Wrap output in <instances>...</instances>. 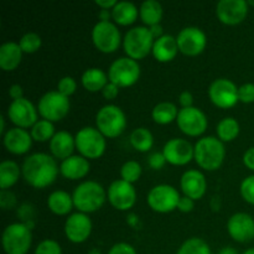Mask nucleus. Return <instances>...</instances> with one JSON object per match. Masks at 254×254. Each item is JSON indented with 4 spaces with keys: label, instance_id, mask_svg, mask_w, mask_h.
Here are the masks:
<instances>
[{
    "label": "nucleus",
    "instance_id": "obj_12",
    "mask_svg": "<svg viewBox=\"0 0 254 254\" xmlns=\"http://www.w3.org/2000/svg\"><path fill=\"white\" fill-rule=\"evenodd\" d=\"M208 96L212 103L220 108L227 109L235 106L238 99V88L227 78H218L211 83Z\"/></svg>",
    "mask_w": 254,
    "mask_h": 254
},
{
    "label": "nucleus",
    "instance_id": "obj_31",
    "mask_svg": "<svg viewBox=\"0 0 254 254\" xmlns=\"http://www.w3.org/2000/svg\"><path fill=\"white\" fill-rule=\"evenodd\" d=\"M20 176V169L15 161L4 160L0 164V188L1 190L11 188Z\"/></svg>",
    "mask_w": 254,
    "mask_h": 254
},
{
    "label": "nucleus",
    "instance_id": "obj_10",
    "mask_svg": "<svg viewBox=\"0 0 254 254\" xmlns=\"http://www.w3.org/2000/svg\"><path fill=\"white\" fill-rule=\"evenodd\" d=\"M92 40L99 51L112 54L121 45V32L118 27L109 21H99L92 30Z\"/></svg>",
    "mask_w": 254,
    "mask_h": 254
},
{
    "label": "nucleus",
    "instance_id": "obj_56",
    "mask_svg": "<svg viewBox=\"0 0 254 254\" xmlns=\"http://www.w3.org/2000/svg\"><path fill=\"white\" fill-rule=\"evenodd\" d=\"M0 123H1V127H0V134H2V133H4V129H5L4 117H0Z\"/></svg>",
    "mask_w": 254,
    "mask_h": 254
},
{
    "label": "nucleus",
    "instance_id": "obj_26",
    "mask_svg": "<svg viewBox=\"0 0 254 254\" xmlns=\"http://www.w3.org/2000/svg\"><path fill=\"white\" fill-rule=\"evenodd\" d=\"M22 50L16 42H5L0 46V67L4 71H12L21 62Z\"/></svg>",
    "mask_w": 254,
    "mask_h": 254
},
{
    "label": "nucleus",
    "instance_id": "obj_17",
    "mask_svg": "<svg viewBox=\"0 0 254 254\" xmlns=\"http://www.w3.org/2000/svg\"><path fill=\"white\" fill-rule=\"evenodd\" d=\"M248 2L245 0H221L216 6L218 20L226 25H237L246 19Z\"/></svg>",
    "mask_w": 254,
    "mask_h": 254
},
{
    "label": "nucleus",
    "instance_id": "obj_50",
    "mask_svg": "<svg viewBox=\"0 0 254 254\" xmlns=\"http://www.w3.org/2000/svg\"><path fill=\"white\" fill-rule=\"evenodd\" d=\"M9 96L11 97L14 101H16V99H20V98H24V97H22L21 86H20V84H12V86L9 88Z\"/></svg>",
    "mask_w": 254,
    "mask_h": 254
},
{
    "label": "nucleus",
    "instance_id": "obj_27",
    "mask_svg": "<svg viewBox=\"0 0 254 254\" xmlns=\"http://www.w3.org/2000/svg\"><path fill=\"white\" fill-rule=\"evenodd\" d=\"M47 206L55 215L64 216L71 212L73 207V200L66 191H55L47 198Z\"/></svg>",
    "mask_w": 254,
    "mask_h": 254
},
{
    "label": "nucleus",
    "instance_id": "obj_57",
    "mask_svg": "<svg viewBox=\"0 0 254 254\" xmlns=\"http://www.w3.org/2000/svg\"><path fill=\"white\" fill-rule=\"evenodd\" d=\"M243 254H254V248H250V250L246 251V252Z\"/></svg>",
    "mask_w": 254,
    "mask_h": 254
},
{
    "label": "nucleus",
    "instance_id": "obj_41",
    "mask_svg": "<svg viewBox=\"0 0 254 254\" xmlns=\"http://www.w3.org/2000/svg\"><path fill=\"white\" fill-rule=\"evenodd\" d=\"M76 88H77L76 81L69 76L64 77V78L60 79L59 84H57V89H59L60 93L64 94V96L66 97H69L71 94H73L74 91H76Z\"/></svg>",
    "mask_w": 254,
    "mask_h": 254
},
{
    "label": "nucleus",
    "instance_id": "obj_38",
    "mask_svg": "<svg viewBox=\"0 0 254 254\" xmlns=\"http://www.w3.org/2000/svg\"><path fill=\"white\" fill-rule=\"evenodd\" d=\"M20 47L22 52L26 54H34L41 47V37L35 32H27L20 40Z\"/></svg>",
    "mask_w": 254,
    "mask_h": 254
},
{
    "label": "nucleus",
    "instance_id": "obj_28",
    "mask_svg": "<svg viewBox=\"0 0 254 254\" xmlns=\"http://www.w3.org/2000/svg\"><path fill=\"white\" fill-rule=\"evenodd\" d=\"M112 17H113L117 24L127 26V25L133 24L136 20V17H138V9L130 1H119L112 9Z\"/></svg>",
    "mask_w": 254,
    "mask_h": 254
},
{
    "label": "nucleus",
    "instance_id": "obj_19",
    "mask_svg": "<svg viewBox=\"0 0 254 254\" xmlns=\"http://www.w3.org/2000/svg\"><path fill=\"white\" fill-rule=\"evenodd\" d=\"M92 221L86 213L77 212L69 216L64 225L66 237L73 243H83L91 236Z\"/></svg>",
    "mask_w": 254,
    "mask_h": 254
},
{
    "label": "nucleus",
    "instance_id": "obj_3",
    "mask_svg": "<svg viewBox=\"0 0 254 254\" xmlns=\"http://www.w3.org/2000/svg\"><path fill=\"white\" fill-rule=\"evenodd\" d=\"M226 150L223 143L215 136L200 139L195 145V160L202 169L208 171L217 170L223 163Z\"/></svg>",
    "mask_w": 254,
    "mask_h": 254
},
{
    "label": "nucleus",
    "instance_id": "obj_14",
    "mask_svg": "<svg viewBox=\"0 0 254 254\" xmlns=\"http://www.w3.org/2000/svg\"><path fill=\"white\" fill-rule=\"evenodd\" d=\"M108 200L114 208L119 211H127L135 203L136 192L133 184L124 180H116L109 185Z\"/></svg>",
    "mask_w": 254,
    "mask_h": 254
},
{
    "label": "nucleus",
    "instance_id": "obj_49",
    "mask_svg": "<svg viewBox=\"0 0 254 254\" xmlns=\"http://www.w3.org/2000/svg\"><path fill=\"white\" fill-rule=\"evenodd\" d=\"M243 163L251 170H254V146L250 148L243 155Z\"/></svg>",
    "mask_w": 254,
    "mask_h": 254
},
{
    "label": "nucleus",
    "instance_id": "obj_53",
    "mask_svg": "<svg viewBox=\"0 0 254 254\" xmlns=\"http://www.w3.org/2000/svg\"><path fill=\"white\" fill-rule=\"evenodd\" d=\"M109 17H111V14H109L108 10L102 9L101 11H99V19H101V21H108Z\"/></svg>",
    "mask_w": 254,
    "mask_h": 254
},
{
    "label": "nucleus",
    "instance_id": "obj_39",
    "mask_svg": "<svg viewBox=\"0 0 254 254\" xmlns=\"http://www.w3.org/2000/svg\"><path fill=\"white\" fill-rule=\"evenodd\" d=\"M35 254H62V250L56 241L45 240L37 246Z\"/></svg>",
    "mask_w": 254,
    "mask_h": 254
},
{
    "label": "nucleus",
    "instance_id": "obj_13",
    "mask_svg": "<svg viewBox=\"0 0 254 254\" xmlns=\"http://www.w3.org/2000/svg\"><path fill=\"white\" fill-rule=\"evenodd\" d=\"M176 122L181 131L190 136L201 135L207 128V118L205 113L195 107L181 109Z\"/></svg>",
    "mask_w": 254,
    "mask_h": 254
},
{
    "label": "nucleus",
    "instance_id": "obj_32",
    "mask_svg": "<svg viewBox=\"0 0 254 254\" xmlns=\"http://www.w3.org/2000/svg\"><path fill=\"white\" fill-rule=\"evenodd\" d=\"M151 116L158 124H169L178 119L179 112L174 103L163 102V103H159L154 107Z\"/></svg>",
    "mask_w": 254,
    "mask_h": 254
},
{
    "label": "nucleus",
    "instance_id": "obj_4",
    "mask_svg": "<svg viewBox=\"0 0 254 254\" xmlns=\"http://www.w3.org/2000/svg\"><path fill=\"white\" fill-rule=\"evenodd\" d=\"M155 39L151 35L150 29L136 26L129 30L124 37V51L130 59L141 60L153 51Z\"/></svg>",
    "mask_w": 254,
    "mask_h": 254
},
{
    "label": "nucleus",
    "instance_id": "obj_16",
    "mask_svg": "<svg viewBox=\"0 0 254 254\" xmlns=\"http://www.w3.org/2000/svg\"><path fill=\"white\" fill-rule=\"evenodd\" d=\"M10 121L19 128H30L37 123V111L26 98L12 101L7 109Z\"/></svg>",
    "mask_w": 254,
    "mask_h": 254
},
{
    "label": "nucleus",
    "instance_id": "obj_35",
    "mask_svg": "<svg viewBox=\"0 0 254 254\" xmlns=\"http://www.w3.org/2000/svg\"><path fill=\"white\" fill-rule=\"evenodd\" d=\"M55 134L56 133H55L54 124L45 119L37 121V123L31 128V136L36 141L51 140Z\"/></svg>",
    "mask_w": 254,
    "mask_h": 254
},
{
    "label": "nucleus",
    "instance_id": "obj_48",
    "mask_svg": "<svg viewBox=\"0 0 254 254\" xmlns=\"http://www.w3.org/2000/svg\"><path fill=\"white\" fill-rule=\"evenodd\" d=\"M179 102H180V104L183 106V108L192 107V102H193L192 94H191L189 91L183 92V93L180 94V97H179Z\"/></svg>",
    "mask_w": 254,
    "mask_h": 254
},
{
    "label": "nucleus",
    "instance_id": "obj_22",
    "mask_svg": "<svg viewBox=\"0 0 254 254\" xmlns=\"http://www.w3.org/2000/svg\"><path fill=\"white\" fill-rule=\"evenodd\" d=\"M32 136L27 133L25 129L11 128L5 133L4 135V145L7 151L15 154V155H21L27 153L31 148Z\"/></svg>",
    "mask_w": 254,
    "mask_h": 254
},
{
    "label": "nucleus",
    "instance_id": "obj_46",
    "mask_svg": "<svg viewBox=\"0 0 254 254\" xmlns=\"http://www.w3.org/2000/svg\"><path fill=\"white\" fill-rule=\"evenodd\" d=\"M102 92H103V96L106 99H114L117 98V96H118L119 87L116 86L114 83H112V82H109V83L104 87Z\"/></svg>",
    "mask_w": 254,
    "mask_h": 254
},
{
    "label": "nucleus",
    "instance_id": "obj_42",
    "mask_svg": "<svg viewBox=\"0 0 254 254\" xmlns=\"http://www.w3.org/2000/svg\"><path fill=\"white\" fill-rule=\"evenodd\" d=\"M238 99L243 103L254 102V84L246 83L238 88Z\"/></svg>",
    "mask_w": 254,
    "mask_h": 254
},
{
    "label": "nucleus",
    "instance_id": "obj_37",
    "mask_svg": "<svg viewBox=\"0 0 254 254\" xmlns=\"http://www.w3.org/2000/svg\"><path fill=\"white\" fill-rule=\"evenodd\" d=\"M141 175V166L139 165V163L136 161L130 160L127 161L121 169V176L122 180L127 181V183H135L139 180Z\"/></svg>",
    "mask_w": 254,
    "mask_h": 254
},
{
    "label": "nucleus",
    "instance_id": "obj_5",
    "mask_svg": "<svg viewBox=\"0 0 254 254\" xmlns=\"http://www.w3.org/2000/svg\"><path fill=\"white\" fill-rule=\"evenodd\" d=\"M97 129L108 138H117L124 131L127 127L126 114L119 107L108 104L101 108L96 117Z\"/></svg>",
    "mask_w": 254,
    "mask_h": 254
},
{
    "label": "nucleus",
    "instance_id": "obj_51",
    "mask_svg": "<svg viewBox=\"0 0 254 254\" xmlns=\"http://www.w3.org/2000/svg\"><path fill=\"white\" fill-rule=\"evenodd\" d=\"M96 4L98 5V6H101L102 9H113L114 6H116L117 4H118V1H116V0H96Z\"/></svg>",
    "mask_w": 254,
    "mask_h": 254
},
{
    "label": "nucleus",
    "instance_id": "obj_15",
    "mask_svg": "<svg viewBox=\"0 0 254 254\" xmlns=\"http://www.w3.org/2000/svg\"><path fill=\"white\" fill-rule=\"evenodd\" d=\"M179 50L188 56H197L206 47V35L201 29L189 26L179 32L178 37Z\"/></svg>",
    "mask_w": 254,
    "mask_h": 254
},
{
    "label": "nucleus",
    "instance_id": "obj_33",
    "mask_svg": "<svg viewBox=\"0 0 254 254\" xmlns=\"http://www.w3.org/2000/svg\"><path fill=\"white\" fill-rule=\"evenodd\" d=\"M130 144L135 150L145 153L149 149H151L154 144L153 134L146 128L135 129L130 134Z\"/></svg>",
    "mask_w": 254,
    "mask_h": 254
},
{
    "label": "nucleus",
    "instance_id": "obj_18",
    "mask_svg": "<svg viewBox=\"0 0 254 254\" xmlns=\"http://www.w3.org/2000/svg\"><path fill=\"white\" fill-rule=\"evenodd\" d=\"M166 161L173 165H186L195 156V148L185 139H171L165 144L163 150Z\"/></svg>",
    "mask_w": 254,
    "mask_h": 254
},
{
    "label": "nucleus",
    "instance_id": "obj_7",
    "mask_svg": "<svg viewBox=\"0 0 254 254\" xmlns=\"http://www.w3.org/2000/svg\"><path fill=\"white\" fill-rule=\"evenodd\" d=\"M76 148L83 158L98 159L106 150L104 135L96 128L86 127L81 129L76 135Z\"/></svg>",
    "mask_w": 254,
    "mask_h": 254
},
{
    "label": "nucleus",
    "instance_id": "obj_24",
    "mask_svg": "<svg viewBox=\"0 0 254 254\" xmlns=\"http://www.w3.org/2000/svg\"><path fill=\"white\" fill-rule=\"evenodd\" d=\"M62 176L69 180H78L84 178L89 171V163L82 155H72L62 161L60 166Z\"/></svg>",
    "mask_w": 254,
    "mask_h": 254
},
{
    "label": "nucleus",
    "instance_id": "obj_44",
    "mask_svg": "<svg viewBox=\"0 0 254 254\" xmlns=\"http://www.w3.org/2000/svg\"><path fill=\"white\" fill-rule=\"evenodd\" d=\"M165 163L166 159L163 153H153L149 155L148 164L151 169H154V170H160V169H163Z\"/></svg>",
    "mask_w": 254,
    "mask_h": 254
},
{
    "label": "nucleus",
    "instance_id": "obj_23",
    "mask_svg": "<svg viewBox=\"0 0 254 254\" xmlns=\"http://www.w3.org/2000/svg\"><path fill=\"white\" fill-rule=\"evenodd\" d=\"M76 146V139L68 131H59L50 140V150L52 155L57 159H68L72 156V153Z\"/></svg>",
    "mask_w": 254,
    "mask_h": 254
},
{
    "label": "nucleus",
    "instance_id": "obj_25",
    "mask_svg": "<svg viewBox=\"0 0 254 254\" xmlns=\"http://www.w3.org/2000/svg\"><path fill=\"white\" fill-rule=\"evenodd\" d=\"M178 51V41L171 35H163L154 42L153 55L159 62L171 61V60L175 59Z\"/></svg>",
    "mask_w": 254,
    "mask_h": 254
},
{
    "label": "nucleus",
    "instance_id": "obj_40",
    "mask_svg": "<svg viewBox=\"0 0 254 254\" xmlns=\"http://www.w3.org/2000/svg\"><path fill=\"white\" fill-rule=\"evenodd\" d=\"M241 195L251 205H254V175L248 176L241 184Z\"/></svg>",
    "mask_w": 254,
    "mask_h": 254
},
{
    "label": "nucleus",
    "instance_id": "obj_30",
    "mask_svg": "<svg viewBox=\"0 0 254 254\" xmlns=\"http://www.w3.org/2000/svg\"><path fill=\"white\" fill-rule=\"evenodd\" d=\"M140 19L141 21L149 26H154L160 22L163 17V6L155 0H146L140 6Z\"/></svg>",
    "mask_w": 254,
    "mask_h": 254
},
{
    "label": "nucleus",
    "instance_id": "obj_36",
    "mask_svg": "<svg viewBox=\"0 0 254 254\" xmlns=\"http://www.w3.org/2000/svg\"><path fill=\"white\" fill-rule=\"evenodd\" d=\"M176 254H212L211 248L201 238H190L179 248Z\"/></svg>",
    "mask_w": 254,
    "mask_h": 254
},
{
    "label": "nucleus",
    "instance_id": "obj_8",
    "mask_svg": "<svg viewBox=\"0 0 254 254\" xmlns=\"http://www.w3.org/2000/svg\"><path fill=\"white\" fill-rule=\"evenodd\" d=\"M40 116L49 122H59L67 116L69 111L68 97L64 96L59 91L47 92L41 97L37 104Z\"/></svg>",
    "mask_w": 254,
    "mask_h": 254
},
{
    "label": "nucleus",
    "instance_id": "obj_47",
    "mask_svg": "<svg viewBox=\"0 0 254 254\" xmlns=\"http://www.w3.org/2000/svg\"><path fill=\"white\" fill-rule=\"evenodd\" d=\"M193 206H195L193 205V200L184 196V197H181L180 201H179L178 208L181 212H190V211H192Z\"/></svg>",
    "mask_w": 254,
    "mask_h": 254
},
{
    "label": "nucleus",
    "instance_id": "obj_43",
    "mask_svg": "<svg viewBox=\"0 0 254 254\" xmlns=\"http://www.w3.org/2000/svg\"><path fill=\"white\" fill-rule=\"evenodd\" d=\"M16 205V197L12 192H9L6 190H1L0 193V206L2 210H10Z\"/></svg>",
    "mask_w": 254,
    "mask_h": 254
},
{
    "label": "nucleus",
    "instance_id": "obj_20",
    "mask_svg": "<svg viewBox=\"0 0 254 254\" xmlns=\"http://www.w3.org/2000/svg\"><path fill=\"white\" fill-rule=\"evenodd\" d=\"M227 230L231 237L241 243L254 238V220L247 213H236L228 220Z\"/></svg>",
    "mask_w": 254,
    "mask_h": 254
},
{
    "label": "nucleus",
    "instance_id": "obj_52",
    "mask_svg": "<svg viewBox=\"0 0 254 254\" xmlns=\"http://www.w3.org/2000/svg\"><path fill=\"white\" fill-rule=\"evenodd\" d=\"M150 32L154 39H159V37L163 36V27H161L160 24L154 25V26L150 27Z\"/></svg>",
    "mask_w": 254,
    "mask_h": 254
},
{
    "label": "nucleus",
    "instance_id": "obj_6",
    "mask_svg": "<svg viewBox=\"0 0 254 254\" xmlns=\"http://www.w3.org/2000/svg\"><path fill=\"white\" fill-rule=\"evenodd\" d=\"M31 243V228L25 223H12L2 233V248L6 254H26Z\"/></svg>",
    "mask_w": 254,
    "mask_h": 254
},
{
    "label": "nucleus",
    "instance_id": "obj_45",
    "mask_svg": "<svg viewBox=\"0 0 254 254\" xmlns=\"http://www.w3.org/2000/svg\"><path fill=\"white\" fill-rule=\"evenodd\" d=\"M108 254H136V252L128 243H117L109 250Z\"/></svg>",
    "mask_w": 254,
    "mask_h": 254
},
{
    "label": "nucleus",
    "instance_id": "obj_55",
    "mask_svg": "<svg viewBox=\"0 0 254 254\" xmlns=\"http://www.w3.org/2000/svg\"><path fill=\"white\" fill-rule=\"evenodd\" d=\"M217 254H238L237 251L232 247H225L220 251Z\"/></svg>",
    "mask_w": 254,
    "mask_h": 254
},
{
    "label": "nucleus",
    "instance_id": "obj_34",
    "mask_svg": "<svg viewBox=\"0 0 254 254\" xmlns=\"http://www.w3.org/2000/svg\"><path fill=\"white\" fill-rule=\"evenodd\" d=\"M240 134V124L233 118H223L217 126V135L221 141H232Z\"/></svg>",
    "mask_w": 254,
    "mask_h": 254
},
{
    "label": "nucleus",
    "instance_id": "obj_1",
    "mask_svg": "<svg viewBox=\"0 0 254 254\" xmlns=\"http://www.w3.org/2000/svg\"><path fill=\"white\" fill-rule=\"evenodd\" d=\"M22 175L27 184L36 189L51 185L59 175V166L52 156L36 153L27 156L22 164Z\"/></svg>",
    "mask_w": 254,
    "mask_h": 254
},
{
    "label": "nucleus",
    "instance_id": "obj_2",
    "mask_svg": "<svg viewBox=\"0 0 254 254\" xmlns=\"http://www.w3.org/2000/svg\"><path fill=\"white\" fill-rule=\"evenodd\" d=\"M73 206L82 213H91L99 210L106 201L103 186L96 181H84L79 184L72 195Z\"/></svg>",
    "mask_w": 254,
    "mask_h": 254
},
{
    "label": "nucleus",
    "instance_id": "obj_21",
    "mask_svg": "<svg viewBox=\"0 0 254 254\" xmlns=\"http://www.w3.org/2000/svg\"><path fill=\"white\" fill-rule=\"evenodd\" d=\"M207 183L202 173L198 170H189L181 178V189L186 197L200 200L206 192Z\"/></svg>",
    "mask_w": 254,
    "mask_h": 254
},
{
    "label": "nucleus",
    "instance_id": "obj_9",
    "mask_svg": "<svg viewBox=\"0 0 254 254\" xmlns=\"http://www.w3.org/2000/svg\"><path fill=\"white\" fill-rule=\"evenodd\" d=\"M108 77L109 81L118 87L133 86L140 77V67L135 60L122 57L111 64Z\"/></svg>",
    "mask_w": 254,
    "mask_h": 254
},
{
    "label": "nucleus",
    "instance_id": "obj_58",
    "mask_svg": "<svg viewBox=\"0 0 254 254\" xmlns=\"http://www.w3.org/2000/svg\"><path fill=\"white\" fill-rule=\"evenodd\" d=\"M248 5H252V6H254V0H250V1H248Z\"/></svg>",
    "mask_w": 254,
    "mask_h": 254
},
{
    "label": "nucleus",
    "instance_id": "obj_29",
    "mask_svg": "<svg viewBox=\"0 0 254 254\" xmlns=\"http://www.w3.org/2000/svg\"><path fill=\"white\" fill-rule=\"evenodd\" d=\"M108 77L102 69L99 68H89L82 76V84L84 88L89 92L103 91L107 86Z\"/></svg>",
    "mask_w": 254,
    "mask_h": 254
},
{
    "label": "nucleus",
    "instance_id": "obj_54",
    "mask_svg": "<svg viewBox=\"0 0 254 254\" xmlns=\"http://www.w3.org/2000/svg\"><path fill=\"white\" fill-rule=\"evenodd\" d=\"M138 222H139L138 217H136V216L134 215V213H130V215L128 216V223L130 226H133V227H136Z\"/></svg>",
    "mask_w": 254,
    "mask_h": 254
},
{
    "label": "nucleus",
    "instance_id": "obj_11",
    "mask_svg": "<svg viewBox=\"0 0 254 254\" xmlns=\"http://www.w3.org/2000/svg\"><path fill=\"white\" fill-rule=\"evenodd\" d=\"M180 198L175 188L170 185H158L149 192L148 203L155 212L168 213L178 208Z\"/></svg>",
    "mask_w": 254,
    "mask_h": 254
}]
</instances>
